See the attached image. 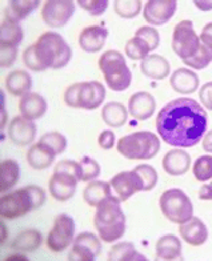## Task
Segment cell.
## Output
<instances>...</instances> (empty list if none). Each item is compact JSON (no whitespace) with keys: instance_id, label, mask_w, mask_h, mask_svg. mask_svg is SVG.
<instances>
[{"instance_id":"45","label":"cell","mask_w":212,"mask_h":261,"mask_svg":"<svg viewBox=\"0 0 212 261\" xmlns=\"http://www.w3.org/2000/svg\"><path fill=\"white\" fill-rule=\"evenodd\" d=\"M79 90H80V83H75L69 86L64 92V101L68 107L72 108H78V96Z\"/></svg>"},{"instance_id":"13","label":"cell","mask_w":212,"mask_h":261,"mask_svg":"<svg viewBox=\"0 0 212 261\" xmlns=\"http://www.w3.org/2000/svg\"><path fill=\"white\" fill-rule=\"evenodd\" d=\"M178 3L175 0H150L143 11L144 19L152 25H163L175 15Z\"/></svg>"},{"instance_id":"6","label":"cell","mask_w":212,"mask_h":261,"mask_svg":"<svg viewBox=\"0 0 212 261\" xmlns=\"http://www.w3.org/2000/svg\"><path fill=\"white\" fill-rule=\"evenodd\" d=\"M80 179V165L72 160H63L56 164L54 175L48 182L50 193L58 201H68L75 195Z\"/></svg>"},{"instance_id":"1","label":"cell","mask_w":212,"mask_h":261,"mask_svg":"<svg viewBox=\"0 0 212 261\" xmlns=\"http://www.w3.org/2000/svg\"><path fill=\"white\" fill-rule=\"evenodd\" d=\"M208 125V115L198 101L187 97L172 100L157 114V134L168 145L194 147L202 140Z\"/></svg>"},{"instance_id":"27","label":"cell","mask_w":212,"mask_h":261,"mask_svg":"<svg viewBox=\"0 0 212 261\" xmlns=\"http://www.w3.org/2000/svg\"><path fill=\"white\" fill-rule=\"evenodd\" d=\"M156 257L175 260L181 257V243L175 234H164L156 243Z\"/></svg>"},{"instance_id":"32","label":"cell","mask_w":212,"mask_h":261,"mask_svg":"<svg viewBox=\"0 0 212 261\" xmlns=\"http://www.w3.org/2000/svg\"><path fill=\"white\" fill-rule=\"evenodd\" d=\"M126 55L128 56L132 60H142L143 62L144 59L148 58V54L151 52L150 47L143 39L140 38H132L131 40H128V43L126 44Z\"/></svg>"},{"instance_id":"51","label":"cell","mask_w":212,"mask_h":261,"mask_svg":"<svg viewBox=\"0 0 212 261\" xmlns=\"http://www.w3.org/2000/svg\"><path fill=\"white\" fill-rule=\"evenodd\" d=\"M203 149L205 152L212 153V130H209L208 134L205 135V138L203 139Z\"/></svg>"},{"instance_id":"56","label":"cell","mask_w":212,"mask_h":261,"mask_svg":"<svg viewBox=\"0 0 212 261\" xmlns=\"http://www.w3.org/2000/svg\"><path fill=\"white\" fill-rule=\"evenodd\" d=\"M155 261H184V258L179 257V258H175V260H163V258L156 257V258H155Z\"/></svg>"},{"instance_id":"23","label":"cell","mask_w":212,"mask_h":261,"mask_svg":"<svg viewBox=\"0 0 212 261\" xmlns=\"http://www.w3.org/2000/svg\"><path fill=\"white\" fill-rule=\"evenodd\" d=\"M38 0H12L8 3V6L4 8L3 20L17 23L32 14L36 8L39 7Z\"/></svg>"},{"instance_id":"57","label":"cell","mask_w":212,"mask_h":261,"mask_svg":"<svg viewBox=\"0 0 212 261\" xmlns=\"http://www.w3.org/2000/svg\"><path fill=\"white\" fill-rule=\"evenodd\" d=\"M2 228H3V241H4V237H6V232H4V230H6V227H4V225H2Z\"/></svg>"},{"instance_id":"4","label":"cell","mask_w":212,"mask_h":261,"mask_svg":"<svg viewBox=\"0 0 212 261\" xmlns=\"http://www.w3.org/2000/svg\"><path fill=\"white\" fill-rule=\"evenodd\" d=\"M35 49L44 69L63 68L72 58L71 47L58 32H45L41 35L35 43Z\"/></svg>"},{"instance_id":"48","label":"cell","mask_w":212,"mask_h":261,"mask_svg":"<svg viewBox=\"0 0 212 261\" xmlns=\"http://www.w3.org/2000/svg\"><path fill=\"white\" fill-rule=\"evenodd\" d=\"M199 96H200V101H202L203 106L212 111V82L205 83L204 86L200 88Z\"/></svg>"},{"instance_id":"14","label":"cell","mask_w":212,"mask_h":261,"mask_svg":"<svg viewBox=\"0 0 212 261\" xmlns=\"http://www.w3.org/2000/svg\"><path fill=\"white\" fill-rule=\"evenodd\" d=\"M106 99V88L100 82L80 83L78 96V108L96 110Z\"/></svg>"},{"instance_id":"36","label":"cell","mask_w":212,"mask_h":261,"mask_svg":"<svg viewBox=\"0 0 212 261\" xmlns=\"http://www.w3.org/2000/svg\"><path fill=\"white\" fill-rule=\"evenodd\" d=\"M79 165H80V179H82V181L91 182L100 175V165L98 164L96 160L88 158V156L80 159Z\"/></svg>"},{"instance_id":"42","label":"cell","mask_w":212,"mask_h":261,"mask_svg":"<svg viewBox=\"0 0 212 261\" xmlns=\"http://www.w3.org/2000/svg\"><path fill=\"white\" fill-rule=\"evenodd\" d=\"M78 4L92 16H100L108 7V0H78Z\"/></svg>"},{"instance_id":"16","label":"cell","mask_w":212,"mask_h":261,"mask_svg":"<svg viewBox=\"0 0 212 261\" xmlns=\"http://www.w3.org/2000/svg\"><path fill=\"white\" fill-rule=\"evenodd\" d=\"M107 38H108L107 28L102 27V25H89V27L84 28L79 35V45L84 52L96 54V52L102 51L106 44Z\"/></svg>"},{"instance_id":"47","label":"cell","mask_w":212,"mask_h":261,"mask_svg":"<svg viewBox=\"0 0 212 261\" xmlns=\"http://www.w3.org/2000/svg\"><path fill=\"white\" fill-rule=\"evenodd\" d=\"M99 145L103 149H112L115 145V134L111 129L103 130L102 134L99 135Z\"/></svg>"},{"instance_id":"11","label":"cell","mask_w":212,"mask_h":261,"mask_svg":"<svg viewBox=\"0 0 212 261\" xmlns=\"http://www.w3.org/2000/svg\"><path fill=\"white\" fill-rule=\"evenodd\" d=\"M75 12V3L72 0H48L41 10L43 21L48 27H64Z\"/></svg>"},{"instance_id":"38","label":"cell","mask_w":212,"mask_h":261,"mask_svg":"<svg viewBox=\"0 0 212 261\" xmlns=\"http://www.w3.org/2000/svg\"><path fill=\"white\" fill-rule=\"evenodd\" d=\"M74 244L80 245V247L86 248L88 251L92 252L95 256H99L100 252H102V244H100V240L91 232H82L80 234L75 237V241Z\"/></svg>"},{"instance_id":"31","label":"cell","mask_w":212,"mask_h":261,"mask_svg":"<svg viewBox=\"0 0 212 261\" xmlns=\"http://www.w3.org/2000/svg\"><path fill=\"white\" fill-rule=\"evenodd\" d=\"M41 241H43V237H41L40 232H38V230H23L12 241V248L20 252H34L40 247Z\"/></svg>"},{"instance_id":"9","label":"cell","mask_w":212,"mask_h":261,"mask_svg":"<svg viewBox=\"0 0 212 261\" xmlns=\"http://www.w3.org/2000/svg\"><path fill=\"white\" fill-rule=\"evenodd\" d=\"M202 41L194 30L191 20H183L175 25L172 34V49L181 60H187L198 54Z\"/></svg>"},{"instance_id":"21","label":"cell","mask_w":212,"mask_h":261,"mask_svg":"<svg viewBox=\"0 0 212 261\" xmlns=\"http://www.w3.org/2000/svg\"><path fill=\"white\" fill-rule=\"evenodd\" d=\"M170 84L178 93L190 95L199 88V76L189 68H179L171 75Z\"/></svg>"},{"instance_id":"17","label":"cell","mask_w":212,"mask_h":261,"mask_svg":"<svg viewBox=\"0 0 212 261\" xmlns=\"http://www.w3.org/2000/svg\"><path fill=\"white\" fill-rule=\"evenodd\" d=\"M156 110L155 97L148 92H136L130 97L128 112L136 120H148Z\"/></svg>"},{"instance_id":"39","label":"cell","mask_w":212,"mask_h":261,"mask_svg":"<svg viewBox=\"0 0 212 261\" xmlns=\"http://www.w3.org/2000/svg\"><path fill=\"white\" fill-rule=\"evenodd\" d=\"M135 171L137 172V175L140 176L146 192H148V191L155 188V186L157 184L159 176H157V172L155 171L154 167H151V165L148 164H140L137 165L136 168H135Z\"/></svg>"},{"instance_id":"34","label":"cell","mask_w":212,"mask_h":261,"mask_svg":"<svg viewBox=\"0 0 212 261\" xmlns=\"http://www.w3.org/2000/svg\"><path fill=\"white\" fill-rule=\"evenodd\" d=\"M39 143L50 148L55 155L63 153L67 148V139L64 135L59 134V132H48V134L43 135Z\"/></svg>"},{"instance_id":"18","label":"cell","mask_w":212,"mask_h":261,"mask_svg":"<svg viewBox=\"0 0 212 261\" xmlns=\"http://www.w3.org/2000/svg\"><path fill=\"white\" fill-rule=\"evenodd\" d=\"M19 110L24 119L34 121L44 116V114L47 112V101L39 93L30 92L20 97Z\"/></svg>"},{"instance_id":"19","label":"cell","mask_w":212,"mask_h":261,"mask_svg":"<svg viewBox=\"0 0 212 261\" xmlns=\"http://www.w3.org/2000/svg\"><path fill=\"white\" fill-rule=\"evenodd\" d=\"M179 232L183 240L194 247L203 245L208 239V229L199 217H192L190 221L181 224L179 227Z\"/></svg>"},{"instance_id":"15","label":"cell","mask_w":212,"mask_h":261,"mask_svg":"<svg viewBox=\"0 0 212 261\" xmlns=\"http://www.w3.org/2000/svg\"><path fill=\"white\" fill-rule=\"evenodd\" d=\"M36 136V125L34 121L27 120L23 116L12 119L8 125V138L16 145H28L35 140Z\"/></svg>"},{"instance_id":"41","label":"cell","mask_w":212,"mask_h":261,"mask_svg":"<svg viewBox=\"0 0 212 261\" xmlns=\"http://www.w3.org/2000/svg\"><path fill=\"white\" fill-rule=\"evenodd\" d=\"M135 36L143 39V40L148 44L151 51H155V49L159 47V44H160V35H159V32L152 27H147V25L140 27L136 32H135Z\"/></svg>"},{"instance_id":"8","label":"cell","mask_w":212,"mask_h":261,"mask_svg":"<svg viewBox=\"0 0 212 261\" xmlns=\"http://www.w3.org/2000/svg\"><path fill=\"white\" fill-rule=\"evenodd\" d=\"M160 210L168 220L175 224H184L192 219L194 206L185 192L179 188L167 189L159 200Z\"/></svg>"},{"instance_id":"12","label":"cell","mask_w":212,"mask_h":261,"mask_svg":"<svg viewBox=\"0 0 212 261\" xmlns=\"http://www.w3.org/2000/svg\"><path fill=\"white\" fill-rule=\"evenodd\" d=\"M111 187L115 191L117 199L120 203H123L128 200L132 195H135L139 191H144L143 181H142L140 176L137 175L135 169L132 171H124L115 175L110 181Z\"/></svg>"},{"instance_id":"44","label":"cell","mask_w":212,"mask_h":261,"mask_svg":"<svg viewBox=\"0 0 212 261\" xmlns=\"http://www.w3.org/2000/svg\"><path fill=\"white\" fill-rule=\"evenodd\" d=\"M95 254L86 248L74 244L68 254V261H95Z\"/></svg>"},{"instance_id":"30","label":"cell","mask_w":212,"mask_h":261,"mask_svg":"<svg viewBox=\"0 0 212 261\" xmlns=\"http://www.w3.org/2000/svg\"><path fill=\"white\" fill-rule=\"evenodd\" d=\"M20 177V167L15 160L7 159L0 164V189L6 192L19 181Z\"/></svg>"},{"instance_id":"7","label":"cell","mask_w":212,"mask_h":261,"mask_svg":"<svg viewBox=\"0 0 212 261\" xmlns=\"http://www.w3.org/2000/svg\"><path fill=\"white\" fill-rule=\"evenodd\" d=\"M99 68L106 84L115 92L126 91L131 86L132 75L124 56L119 51H107L99 59Z\"/></svg>"},{"instance_id":"55","label":"cell","mask_w":212,"mask_h":261,"mask_svg":"<svg viewBox=\"0 0 212 261\" xmlns=\"http://www.w3.org/2000/svg\"><path fill=\"white\" fill-rule=\"evenodd\" d=\"M2 116H3V120H2V128H4L6 125V110H4V106L2 108Z\"/></svg>"},{"instance_id":"49","label":"cell","mask_w":212,"mask_h":261,"mask_svg":"<svg viewBox=\"0 0 212 261\" xmlns=\"http://www.w3.org/2000/svg\"><path fill=\"white\" fill-rule=\"evenodd\" d=\"M200 41L205 47H208L209 49H212V23H208L203 28L202 34H200Z\"/></svg>"},{"instance_id":"37","label":"cell","mask_w":212,"mask_h":261,"mask_svg":"<svg viewBox=\"0 0 212 261\" xmlns=\"http://www.w3.org/2000/svg\"><path fill=\"white\" fill-rule=\"evenodd\" d=\"M212 62V49H209L208 47H205L202 43L200 45V49L198 51L195 56L187 59V60H183L184 64H187L190 68L194 69H204L205 67H208L209 63Z\"/></svg>"},{"instance_id":"2","label":"cell","mask_w":212,"mask_h":261,"mask_svg":"<svg viewBox=\"0 0 212 261\" xmlns=\"http://www.w3.org/2000/svg\"><path fill=\"white\" fill-rule=\"evenodd\" d=\"M93 224L104 243H113L123 236L126 232V216L116 196H112L98 206Z\"/></svg>"},{"instance_id":"35","label":"cell","mask_w":212,"mask_h":261,"mask_svg":"<svg viewBox=\"0 0 212 261\" xmlns=\"http://www.w3.org/2000/svg\"><path fill=\"white\" fill-rule=\"evenodd\" d=\"M194 176L198 181H208L212 179V156H200L194 164Z\"/></svg>"},{"instance_id":"33","label":"cell","mask_w":212,"mask_h":261,"mask_svg":"<svg viewBox=\"0 0 212 261\" xmlns=\"http://www.w3.org/2000/svg\"><path fill=\"white\" fill-rule=\"evenodd\" d=\"M113 10L120 17L132 19L140 14L142 2L140 0H115Z\"/></svg>"},{"instance_id":"25","label":"cell","mask_w":212,"mask_h":261,"mask_svg":"<svg viewBox=\"0 0 212 261\" xmlns=\"http://www.w3.org/2000/svg\"><path fill=\"white\" fill-rule=\"evenodd\" d=\"M111 184L106 181H91L88 186L86 187L84 192H83V199L88 204L89 206H98L106 201L110 197H112V192H111Z\"/></svg>"},{"instance_id":"24","label":"cell","mask_w":212,"mask_h":261,"mask_svg":"<svg viewBox=\"0 0 212 261\" xmlns=\"http://www.w3.org/2000/svg\"><path fill=\"white\" fill-rule=\"evenodd\" d=\"M55 153L50 148L38 143L28 149L27 163L31 168L36 169V171H43V169L51 167V164L55 160Z\"/></svg>"},{"instance_id":"26","label":"cell","mask_w":212,"mask_h":261,"mask_svg":"<svg viewBox=\"0 0 212 261\" xmlns=\"http://www.w3.org/2000/svg\"><path fill=\"white\" fill-rule=\"evenodd\" d=\"M32 87V79L31 76L28 75V72L17 69L11 72L6 79V88L8 92L14 96L23 97L24 95L30 93Z\"/></svg>"},{"instance_id":"53","label":"cell","mask_w":212,"mask_h":261,"mask_svg":"<svg viewBox=\"0 0 212 261\" xmlns=\"http://www.w3.org/2000/svg\"><path fill=\"white\" fill-rule=\"evenodd\" d=\"M124 261H150V260H148L146 256H143L142 253H139L137 251H135L134 253L130 254V256H128Z\"/></svg>"},{"instance_id":"28","label":"cell","mask_w":212,"mask_h":261,"mask_svg":"<svg viewBox=\"0 0 212 261\" xmlns=\"http://www.w3.org/2000/svg\"><path fill=\"white\" fill-rule=\"evenodd\" d=\"M103 121L111 128L123 127L128 119V111L122 103H108L103 107L102 110Z\"/></svg>"},{"instance_id":"40","label":"cell","mask_w":212,"mask_h":261,"mask_svg":"<svg viewBox=\"0 0 212 261\" xmlns=\"http://www.w3.org/2000/svg\"><path fill=\"white\" fill-rule=\"evenodd\" d=\"M136 251L132 243H119L115 244L108 252V261H124L130 254Z\"/></svg>"},{"instance_id":"46","label":"cell","mask_w":212,"mask_h":261,"mask_svg":"<svg viewBox=\"0 0 212 261\" xmlns=\"http://www.w3.org/2000/svg\"><path fill=\"white\" fill-rule=\"evenodd\" d=\"M2 49V67L7 68V67H11L14 64L15 60L17 58V48H14V47H0Z\"/></svg>"},{"instance_id":"10","label":"cell","mask_w":212,"mask_h":261,"mask_svg":"<svg viewBox=\"0 0 212 261\" xmlns=\"http://www.w3.org/2000/svg\"><path fill=\"white\" fill-rule=\"evenodd\" d=\"M75 234V223L69 215L60 213L54 221V227L47 237V247L52 252H62L72 244Z\"/></svg>"},{"instance_id":"52","label":"cell","mask_w":212,"mask_h":261,"mask_svg":"<svg viewBox=\"0 0 212 261\" xmlns=\"http://www.w3.org/2000/svg\"><path fill=\"white\" fill-rule=\"evenodd\" d=\"M196 7L200 8L202 11H211L212 10V0H195L194 2Z\"/></svg>"},{"instance_id":"54","label":"cell","mask_w":212,"mask_h":261,"mask_svg":"<svg viewBox=\"0 0 212 261\" xmlns=\"http://www.w3.org/2000/svg\"><path fill=\"white\" fill-rule=\"evenodd\" d=\"M4 261H30L26 256L23 254H19V253H15V254H11L8 256L7 258H4Z\"/></svg>"},{"instance_id":"22","label":"cell","mask_w":212,"mask_h":261,"mask_svg":"<svg viewBox=\"0 0 212 261\" xmlns=\"http://www.w3.org/2000/svg\"><path fill=\"white\" fill-rule=\"evenodd\" d=\"M140 69L142 72L150 79L163 80L170 75L171 65H170V63H168L164 56L150 55L142 62Z\"/></svg>"},{"instance_id":"50","label":"cell","mask_w":212,"mask_h":261,"mask_svg":"<svg viewBox=\"0 0 212 261\" xmlns=\"http://www.w3.org/2000/svg\"><path fill=\"white\" fill-rule=\"evenodd\" d=\"M199 199L212 200V181L209 184H204L199 191Z\"/></svg>"},{"instance_id":"29","label":"cell","mask_w":212,"mask_h":261,"mask_svg":"<svg viewBox=\"0 0 212 261\" xmlns=\"http://www.w3.org/2000/svg\"><path fill=\"white\" fill-rule=\"evenodd\" d=\"M24 39L23 28L17 23L3 20L0 28V47H14L17 48Z\"/></svg>"},{"instance_id":"43","label":"cell","mask_w":212,"mask_h":261,"mask_svg":"<svg viewBox=\"0 0 212 261\" xmlns=\"http://www.w3.org/2000/svg\"><path fill=\"white\" fill-rule=\"evenodd\" d=\"M23 62L24 64L27 65L28 68L35 72H40V71H45L44 67L41 65L40 60L38 58V54H36V49H35V44L30 45L23 54Z\"/></svg>"},{"instance_id":"5","label":"cell","mask_w":212,"mask_h":261,"mask_svg":"<svg viewBox=\"0 0 212 261\" xmlns=\"http://www.w3.org/2000/svg\"><path fill=\"white\" fill-rule=\"evenodd\" d=\"M117 151L130 160H150L160 151V139L150 130H139L119 139Z\"/></svg>"},{"instance_id":"3","label":"cell","mask_w":212,"mask_h":261,"mask_svg":"<svg viewBox=\"0 0 212 261\" xmlns=\"http://www.w3.org/2000/svg\"><path fill=\"white\" fill-rule=\"evenodd\" d=\"M44 189L38 186H28L8 195L2 196L0 213L3 219L14 220L24 216L32 210H38L45 203Z\"/></svg>"},{"instance_id":"20","label":"cell","mask_w":212,"mask_h":261,"mask_svg":"<svg viewBox=\"0 0 212 261\" xmlns=\"http://www.w3.org/2000/svg\"><path fill=\"white\" fill-rule=\"evenodd\" d=\"M191 165V158L183 149H171L163 159V168L171 176H181L187 173Z\"/></svg>"}]
</instances>
